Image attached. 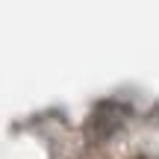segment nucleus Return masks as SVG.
Instances as JSON below:
<instances>
[]
</instances>
